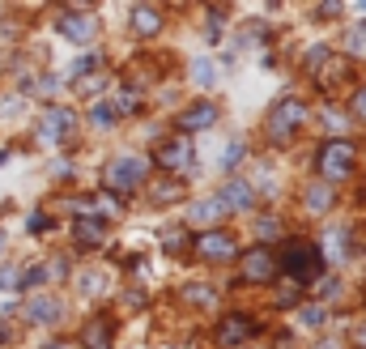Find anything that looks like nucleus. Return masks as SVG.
<instances>
[{
	"label": "nucleus",
	"mask_w": 366,
	"mask_h": 349,
	"mask_svg": "<svg viewBox=\"0 0 366 349\" xmlns=\"http://www.w3.org/2000/svg\"><path fill=\"white\" fill-rule=\"evenodd\" d=\"M354 162H358V145L345 141V136H328L320 149H316V171L328 179V183H341L354 175Z\"/></svg>",
	"instance_id": "nucleus-1"
},
{
	"label": "nucleus",
	"mask_w": 366,
	"mask_h": 349,
	"mask_svg": "<svg viewBox=\"0 0 366 349\" xmlns=\"http://www.w3.org/2000/svg\"><path fill=\"white\" fill-rule=\"evenodd\" d=\"M286 273H290V281H294L298 290L311 286V281L324 273L320 243H311V239H290V243H286Z\"/></svg>",
	"instance_id": "nucleus-2"
},
{
	"label": "nucleus",
	"mask_w": 366,
	"mask_h": 349,
	"mask_svg": "<svg viewBox=\"0 0 366 349\" xmlns=\"http://www.w3.org/2000/svg\"><path fill=\"white\" fill-rule=\"evenodd\" d=\"M303 124H307V107H303L298 98H281V102L269 111V124H264V128H269L273 141H290Z\"/></svg>",
	"instance_id": "nucleus-3"
},
{
	"label": "nucleus",
	"mask_w": 366,
	"mask_h": 349,
	"mask_svg": "<svg viewBox=\"0 0 366 349\" xmlns=\"http://www.w3.org/2000/svg\"><path fill=\"white\" fill-rule=\"evenodd\" d=\"M145 175H149V162H145V158H132V154L115 158V162H111V171H107L111 188H119V192H132V188H141V183H145Z\"/></svg>",
	"instance_id": "nucleus-4"
},
{
	"label": "nucleus",
	"mask_w": 366,
	"mask_h": 349,
	"mask_svg": "<svg viewBox=\"0 0 366 349\" xmlns=\"http://www.w3.org/2000/svg\"><path fill=\"white\" fill-rule=\"evenodd\" d=\"M243 277L256 281V286L273 281V277H277V256H273L269 247H252V252L243 256Z\"/></svg>",
	"instance_id": "nucleus-5"
},
{
	"label": "nucleus",
	"mask_w": 366,
	"mask_h": 349,
	"mask_svg": "<svg viewBox=\"0 0 366 349\" xmlns=\"http://www.w3.org/2000/svg\"><path fill=\"white\" fill-rule=\"evenodd\" d=\"M196 252H200L205 260H230V256L239 252V243H235V235H226V230H205V235L196 239Z\"/></svg>",
	"instance_id": "nucleus-6"
},
{
	"label": "nucleus",
	"mask_w": 366,
	"mask_h": 349,
	"mask_svg": "<svg viewBox=\"0 0 366 349\" xmlns=\"http://www.w3.org/2000/svg\"><path fill=\"white\" fill-rule=\"evenodd\" d=\"M252 333H256L252 316H226V320L217 324V345L235 349V345H243V341H252Z\"/></svg>",
	"instance_id": "nucleus-7"
},
{
	"label": "nucleus",
	"mask_w": 366,
	"mask_h": 349,
	"mask_svg": "<svg viewBox=\"0 0 366 349\" xmlns=\"http://www.w3.org/2000/svg\"><path fill=\"white\" fill-rule=\"evenodd\" d=\"M72 128H77V115H72L68 107H51V111L43 115V128H38V132H43V141L55 145V141H64Z\"/></svg>",
	"instance_id": "nucleus-8"
},
{
	"label": "nucleus",
	"mask_w": 366,
	"mask_h": 349,
	"mask_svg": "<svg viewBox=\"0 0 366 349\" xmlns=\"http://www.w3.org/2000/svg\"><path fill=\"white\" fill-rule=\"evenodd\" d=\"M217 200H222V209H252L256 205V192H252L247 179H230V183H222Z\"/></svg>",
	"instance_id": "nucleus-9"
},
{
	"label": "nucleus",
	"mask_w": 366,
	"mask_h": 349,
	"mask_svg": "<svg viewBox=\"0 0 366 349\" xmlns=\"http://www.w3.org/2000/svg\"><path fill=\"white\" fill-rule=\"evenodd\" d=\"M60 34L72 43H90L94 38V17L90 13H60Z\"/></svg>",
	"instance_id": "nucleus-10"
},
{
	"label": "nucleus",
	"mask_w": 366,
	"mask_h": 349,
	"mask_svg": "<svg viewBox=\"0 0 366 349\" xmlns=\"http://www.w3.org/2000/svg\"><path fill=\"white\" fill-rule=\"evenodd\" d=\"M209 124H217V102H196V107H188V111L179 115V128H183V132H200V128H209Z\"/></svg>",
	"instance_id": "nucleus-11"
},
{
	"label": "nucleus",
	"mask_w": 366,
	"mask_h": 349,
	"mask_svg": "<svg viewBox=\"0 0 366 349\" xmlns=\"http://www.w3.org/2000/svg\"><path fill=\"white\" fill-rule=\"evenodd\" d=\"M158 162H162L166 171H179V175H183V166H192V145H188L183 136H175L171 145L158 149Z\"/></svg>",
	"instance_id": "nucleus-12"
},
{
	"label": "nucleus",
	"mask_w": 366,
	"mask_h": 349,
	"mask_svg": "<svg viewBox=\"0 0 366 349\" xmlns=\"http://www.w3.org/2000/svg\"><path fill=\"white\" fill-rule=\"evenodd\" d=\"M72 235H77V247H98V243H102V235H107V226H102L98 218H77Z\"/></svg>",
	"instance_id": "nucleus-13"
},
{
	"label": "nucleus",
	"mask_w": 366,
	"mask_h": 349,
	"mask_svg": "<svg viewBox=\"0 0 366 349\" xmlns=\"http://www.w3.org/2000/svg\"><path fill=\"white\" fill-rule=\"evenodd\" d=\"M132 30H136V34H158V30H162V13L149 9V4H136V9H132Z\"/></svg>",
	"instance_id": "nucleus-14"
},
{
	"label": "nucleus",
	"mask_w": 366,
	"mask_h": 349,
	"mask_svg": "<svg viewBox=\"0 0 366 349\" xmlns=\"http://www.w3.org/2000/svg\"><path fill=\"white\" fill-rule=\"evenodd\" d=\"M303 200H307L311 213H324V209H333V188H328V183H311V188L303 192Z\"/></svg>",
	"instance_id": "nucleus-15"
},
{
	"label": "nucleus",
	"mask_w": 366,
	"mask_h": 349,
	"mask_svg": "<svg viewBox=\"0 0 366 349\" xmlns=\"http://www.w3.org/2000/svg\"><path fill=\"white\" fill-rule=\"evenodd\" d=\"M26 316H30L34 324H55V320H60V303H55V299H34Z\"/></svg>",
	"instance_id": "nucleus-16"
},
{
	"label": "nucleus",
	"mask_w": 366,
	"mask_h": 349,
	"mask_svg": "<svg viewBox=\"0 0 366 349\" xmlns=\"http://www.w3.org/2000/svg\"><path fill=\"white\" fill-rule=\"evenodd\" d=\"M81 345L85 349H111V324H107V320H94V324L85 328Z\"/></svg>",
	"instance_id": "nucleus-17"
},
{
	"label": "nucleus",
	"mask_w": 366,
	"mask_h": 349,
	"mask_svg": "<svg viewBox=\"0 0 366 349\" xmlns=\"http://www.w3.org/2000/svg\"><path fill=\"white\" fill-rule=\"evenodd\" d=\"M183 303H192V307H217V290H209V286H183Z\"/></svg>",
	"instance_id": "nucleus-18"
},
{
	"label": "nucleus",
	"mask_w": 366,
	"mask_h": 349,
	"mask_svg": "<svg viewBox=\"0 0 366 349\" xmlns=\"http://www.w3.org/2000/svg\"><path fill=\"white\" fill-rule=\"evenodd\" d=\"M222 213H226V209H222V200H200V205H192V213H188V218H192V222H217Z\"/></svg>",
	"instance_id": "nucleus-19"
},
{
	"label": "nucleus",
	"mask_w": 366,
	"mask_h": 349,
	"mask_svg": "<svg viewBox=\"0 0 366 349\" xmlns=\"http://www.w3.org/2000/svg\"><path fill=\"white\" fill-rule=\"evenodd\" d=\"M192 81H196V85H209V81H213V64H209V60H196V64H192Z\"/></svg>",
	"instance_id": "nucleus-20"
},
{
	"label": "nucleus",
	"mask_w": 366,
	"mask_h": 349,
	"mask_svg": "<svg viewBox=\"0 0 366 349\" xmlns=\"http://www.w3.org/2000/svg\"><path fill=\"white\" fill-rule=\"evenodd\" d=\"M43 277H47V264H30V269H26V277H21L17 286H38Z\"/></svg>",
	"instance_id": "nucleus-21"
},
{
	"label": "nucleus",
	"mask_w": 366,
	"mask_h": 349,
	"mask_svg": "<svg viewBox=\"0 0 366 349\" xmlns=\"http://www.w3.org/2000/svg\"><path fill=\"white\" fill-rule=\"evenodd\" d=\"M90 115H94V124H102V128H107V124L115 119V111H111L107 102H94V111H90Z\"/></svg>",
	"instance_id": "nucleus-22"
},
{
	"label": "nucleus",
	"mask_w": 366,
	"mask_h": 349,
	"mask_svg": "<svg viewBox=\"0 0 366 349\" xmlns=\"http://www.w3.org/2000/svg\"><path fill=\"white\" fill-rule=\"evenodd\" d=\"M179 192H183V179H179V183H162V188H154L158 200H171V196H179Z\"/></svg>",
	"instance_id": "nucleus-23"
},
{
	"label": "nucleus",
	"mask_w": 366,
	"mask_h": 349,
	"mask_svg": "<svg viewBox=\"0 0 366 349\" xmlns=\"http://www.w3.org/2000/svg\"><path fill=\"white\" fill-rule=\"evenodd\" d=\"M303 320H307L311 328H320V324L328 320V311H324V307H307V311H303Z\"/></svg>",
	"instance_id": "nucleus-24"
},
{
	"label": "nucleus",
	"mask_w": 366,
	"mask_h": 349,
	"mask_svg": "<svg viewBox=\"0 0 366 349\" xmlns=\"http://www.w3.org/2000/svg\"><path fill=\"white\" fill-rule=\"evenodd\" d=\"M350 51H354V55H362L366 51V26H358V30L350 34Z\"/></svg>",
	"instance_id": "nucleus-25"
},
{
	"label": "nucleus",
	"mask_w": 366,
	"mask_h": 349,
	"mask_svg": "<svg viewBox=\"0 0 366 349\" xmlns=\"http://www.w3.org/2000/svg\"><path fill=\"white\" fill-rule=\"evenodd\" d=\"M136 107H141L136 90H124V94H119V111H136Z\"/></svg>",
	"instance_id": "nucleus-26"
},
{
	"label": "nucleus",
	"mask_w": 366,
	"mask_h": 349,
	"mask_svg": "<svg viewBox=\"0 0 366 349\" xmlns=\"http://www.w3.org/2000/svg\"><path fill=\"white\" fill-rule=\"evenodd\" d=\"M239 158H243V141H235V145H230V149H226V162H222V166H235V162H239Z\"/></svg>",
	"instance_id": "nucleus-27"
},
{
	"label": "nucleus",
	"mask_w": 366,
	"mask_h": 349,
	"mask_svg": "<svg viewBox=\"0 0 366 349\" xmlns=\"http://www.w3.org/2000/svg\"><path fill=\"white\" fill-rule=\"evenodd\" d=\"M98 205H102L107 213H119V196H111V192H102V196H98Z\"/></svg>",
	"instance_id": "nucleus-28"
},
{
	"label": "nucleus",
	"mask_w": 366,
	"mask_h": 349,
	"mask_svg": "<svg viewBox=\"0 0 366 349\" xmlns=\"http://www.w3.org/2000/svg\"><path fill=\"white\" fill-rule=\"evenodd\" d=\"M354 111H358V115L366 119V85L358 90V94H354Z\"/></svg>",
	"instance_id": "nucleus-29"
},
{
	"label": "nucleus",
	"mask_w": 366,
	"mask_h": 349,
	"mask_svg": "<svg viewBox=\"0 0 366 349\" xmlns=\"http://www.w3.org/2000/svg\"><path fill=\"white\" fill-rule=\"evenodd\" d=\"M354 341H358V345L366 349V328H358V337H354Z\"/></svg>",
	"instance_id": "nucleus-30"
}]
</instances>
